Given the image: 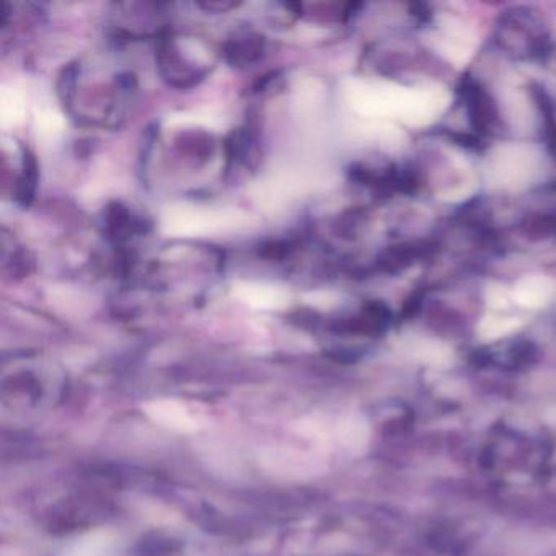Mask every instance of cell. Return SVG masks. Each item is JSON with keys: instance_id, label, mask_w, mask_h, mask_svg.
<instances>
[{"instance_id": "3957f363", "label": "cell", "mask_w": 556, "mask_h": 556, "mask_svg": "<svg viewBox=\"0 0 556 556\" xmlns=\"http://www.w3.org/2000/svg\"><path fill=\"white\" fill-rule=\"evenodd\" d=\"M152 413H155V418L167 422L168 426L185 429L188 425H191V419L185 415L184 409H175L174 405H157Z\"/></svg>"}, {"instance_id": "7a4b0ae2", "label": "cell", "mask_w": 556, "mask_h": 556, "mask_svg": "<svg viewBox=\"0 0 556 556\" xmlns=\"http://www.w3.org/2000/svg\"><path fill=\"white\" fill-rule=\"evenodd\" d=\"M247 299L252 304L260 305V307H275L282 301L281 292H276L275 289L265 288V286H250L247 289Z\"/></svg>"}, {"instance_id": "6da1fadb", "label": "cell", "mask_w": 556, "mask_h": 556, "mask_svg": "<svg viewBox=\"0 0 556 556\" xmlns=\"http://www.w3.org/2000/svg\"><path fill=\"white\" fill-rule=\"evenodd\" d=\"M555 292V281L543 276H532L517 285L514 299L523 307L539 308L552 302Z\"/></svg>"}]
</instances>
